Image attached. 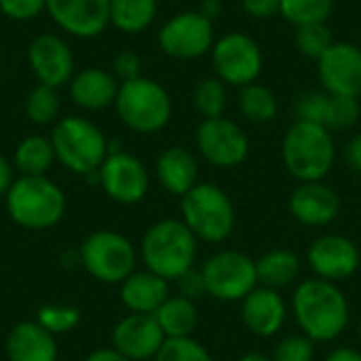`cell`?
<instances>
[{"label":"cell","instance_id":"obj_33","mask_svg":"<svg viewBox=\"0 0 361 361\" xmlns=\"http://www.w3.org/2000/svg\"><path fill=\"white\" fill-rule=\"evenodd\" d=\"M330 95V93H328ZM361 116L360 97L330 95L324 116V127L328 131H349L357 125Z\"/></svg>","mask_w":361,"mask_h":361},{"label":"cell","instance_id":"obj_28","mask_svg":"<svg viewBox=\"0 0 361 361\" xmlns=\"http://www.w3.org/2000/svg\"><path fill=\"white\" fill-rule=\"evenodd\" d=\"M159 0H110V25L123 34H140L150 27Z\"/></svg>","mask_w":361,"mask_h":361},{"label":"cell","instance_id":"obj_31","mask_svg":"<svg viewBox=\"0 0 361 361\" xmlns=\"http://www.w3.org/2000/svg\"><path fill=\"white\" fill-rule=\"evenodd\" d=\"M226 85L218 78V76H207L201 78L192 91V104L197 108V112L203 118H216V116H224L226 110Z\"/></svg>","mask_w":361,"mask_h":361},{"label":"cell","instance_id":"obj_20","mask_svg":"<svg viewBox=\"0 0 361 361\" xmlns=\"http://www.w3.org/2000/svg\"><path fill=\"white\" fill-rule=\"evenodd\" d=\"M288 319V302L277 290L258 286L241 300V322L256 338L277 336Z\"/></svg>","mask_w":361,"mask_h":361},{"label":"cell","instance_id":"obj_36","mask_svg":"<svg viewBox=\"0 0 361 361\" xmlns=\"http://www.w3.org/2000/svg\"><path fill=\"white\" fill-rule=\"evenodd\" d=\"M152 361H214V355L192 336L167 338Z\"/></svg>","mask_w":361,"mask_h":361},{"label":"cell","instance_id":"obj_15","mask_svg":"<svg viewBox=\"0 0 361 361\" xmlns=\"http://www.w3.org/2000/svg\"><path fill=\"white\" fill-rule=\"evenodd\" d=\"M27 66L38 85L61 89L74 76L72 47L59 34H40L27 47Z\"/></svg>","mask_w":361,"mask_h":361},{"label":"cell","instance_id":"obj_19","mask_svg":"<svg viewBox=\"0 0 361 361\" xmlns=\"http://www.w3.org/2000/svg\"><path fill=\"white\" fill-rule=\"evenodd\" d=\"M341 205L343 203L338 192L324 180L298 184L288 199L290 216L298 224L309 228H322L332 224L341 214Z\"/></svg>","mask_w":361,"mask_h":361},{"label":"cell","instance_id":"obj_48","mask_svg":"<svg viewBox=\"0 0 361 361\" xmlns=\"http://www.w3.org/2000/svg\"><path fill=\"white\" fill-rule=\"evenodd\" d=\"M237 361H273L269 355H262V353H256V351H250V353H243L241 357H237Z\"/></svg>","mask_w":361,"mask_h":361},{"label":"cell","instance_id":"obj_25","mask_svg":"<svg viewBox=\"0 0 361 361\" xmlns=\"http://www.w3.org/2000/svg\"><path fill=\"white\" fill-rule=\"evenodd\" d=\"M256 273H258V286L279 292L298 281L300 258L292 250L275 247L264 252L260 258H256Z\"/></svg>","mask_w":361,"mask_h":361},{"label":"cell","instance_id":"obj_24","mask_svg":"<svg viewBox=\"0 0 361 361\" xmlns=\"http://www.w3.org/2000/svg\"><path fill=\"white\" fill-rule=\"evenodd\" d=\"M118 296L129 313L154 315L159 307L171 296V292H169V281L144 269L131 273L121 283Z\"/></svg>","mask_w":361,"mask_h":361},{"label":"cell","instance_id":"obj_50","mask_svg":"<svg viewBox=\"0 0 361 361\" xmlns=\"http://www.w3.org/2000/svg\"><path fill=\"white\" fill-rule=\"evenodd\" d=\"M360 49H361V44H360Z\"/></svg>","mask_w":361,"mask_h":361},{"label":"cell","instance_id":"obj_8","mask_svg":"<svg viewBox=\"0 0 361 361\" xmlns=\"http://www.w3.org/2000/svg\"><path fill=\"white\" fill-rule=\"evenodd\" d=\"M80 267L99 283L121 286L137 269L140 252L129 237L116 231H95L78 247Z\"/></svg>","mask_w":361,"mask_h":361},{"label":"cell","instance_id":"obj_41","mask_svg":"<svg viewBox=\"0 0 361 361\" xmlns=\"http://www.w3.org/2000/svg\"><path fill=\"white\" fill-rule=\"evenodd\" d=\"M176 283H178V294L188 298V300L197 302L199 298L207 296V288H205V279H203L201 269H190Z\"/></svg>","mask_w":361,"mask_h":361},{"label":"cell","instance_id":"obj_9","mask_svg":"<svg viewBox=\"0 0 361 361\" xmlns=\"http://www.w3.org/2000/svg\"><path fill=\"white\" fill-rule=\"evenodd\" d=\"M207 296L220 302H241L258 288L256 258L239 250H218L199 267Z\"/></svg>","mask_w":361,"mask_h":361},{"label":"cell","instance_id":"obj_26","mask_svg":"<svg viewBox=\"0 0 361 361\" xmlns=\"http://www.w3.org/2000/svg\"><path fill=\"white\" fill-rule=\"evenodd\" d=\"M159 328L163 330L165 338H188L195 334L199 326V311L197 302L188 300L180 294H171L154 313Z\"/></svg>","mask_w":361,"mask_h":361},{"label":"cell","instance_id":"obj_2","mask_svg":"<svg viewBox=\"0 0 361 361\" xmlns=\"http://www.w3.org/2000/svg\"><path fill=\"white\" fill-rule=\"evenodd\" d=\"M137 252L146 271L171 283L195 269L199 241L180 218H163L146 228Z\"/></svg>","mask_w":361,"mask_h":361},{"label":"cell","instance_id":"obj_7","mask_svg":"<svg viewBox=\"0 0 361 361\" xmlns=\"http://www.w3.org/2000/svg\"><path fill=\"white\" fill-rule=\"evenodd\" d=\"M114 110L127 129L135 133H157L171 121L173 104L161 82L140 76L121 82Z\"/></svg>","mask_w":361,"mask_h":361},{"label":"cell","instance_id":"obj_47","mask_svg":"<svg viewBox=\"0 0 361 361\" xmlns=\"http://www.w3.org/2000/svg\"><path fill=\"white\" fill-rule=\"evenodd\" d=\"M199 13L214 21L222 13V0H203L201 6H199Z\"/></svg>","mask_w":361,"mask_h":361},{"label":"cell","instance_id":"obj_32","mask_svg":"<svg viewBox=\"0 0 361 361\" xmlns=\"http://www.w3.org/2000/svg\"><path fill=\"white\" fill-rule=\"evenodd\" d=\"M334 0H281L279 15L292 25L326 23L332 15Z\"/></svg>","mask_w":361,"mask_h":361},{"label":"cell","instance_id":"obj_5","mask_svg":"<svg viewBox=\"0 0 361 361\" xmlns=\"http://www.w3.org/2000/svg\"><path fill=\"white\" fill-rule=\"evenodd\" d=\"M49 137L57 163L82 178L97 173L108 157L110 140L93 121L85 116H61L53 125Z\"/></svg>","mask_w":361,"mask_h":361},{"label":"cell","instance_id":"obj_44","mask_svg":"<svg viewBox=\"0 0 361 361\" xmlns=\"http://www.w3.org/2000/svg\"><path fill=\"white\" fill-rule=\"evenodd\" d=\"M15 182V167L13 161H8L4 154H0V197L4 199V195L8 192V188Z\"/></svg>","mask_w":361,"mask_h":361},{"label":"cell","instance_id":"obj_29","mask_svg":"<svg viewBox=\"0 0 361 361\" xmlns=\"http://www.w3.org/2000/svg\"><path fill=\"white\" fill-rule=\"evenodd\" d=\"M237 106L239 112L243 114L245 121L250 123H271L277 116V97L275 93L260 85V82H252L239 89L237 95Z\"/></svg>","mask_w":361,"mask_h":361},{"label":"cell","instance_id":"obj_34","mask_svg":"<svg viewBox=\"0 0 361 361\" xmlns=\"http://www.w3.org/2000/svg\"><path fill=\"white\" fill-rule=\"evenodd\" d=\"M82 313L72 305H42L36 313V322L53 336L68 334L78 328Z\"/></svg>","mask_w":361,"mask_h":361},{"label":"cell","instance_id":"obj_46","mask_svg":"<svg viewBox=\"0 0 361 361\" xmlns=\"http://www.w3.org/2000/svg\"><path fill=\"white\" fill-rule=\"evenodd\" d=\"M324 361H361V351L353 347H336L324 357Z\"/></svg>","mask_w":361,"mask_h":361},{"label":"cell","instance_id":"obj_11","mask_svg":"<svg viewBox=\"0 0 361 361\" xmlns=\"http://www.w3.org/2000/svg\"><path fill=\"white\" fill-rule=\"evenodd\" d=\"M157 40L159 49L171 59H199L212 53L216 42L214 21L203 17L199 11H182L161 25Z\"/></svg>","mask_w":361,"mask_h":361},{"label":"cell","instance_id":"obj_43","mask_svg":"<svg viewBox=\"0 0 361 361\" xmlns=\"http://www.w3.org/2000/svg\"><path fill=\"white\" fill-rule=\"evenodd\" d=\"M345 161H347V165L353 171L361 173V133L353 135L347 142V146H345Z\"/></svg>","mask_w":361,"mask_h":361},{"label":"cell","instance_id":"obj_6","mask_svg":"<svg viewBox=\"0 0 361 361\" xmlns=\"http://www.w3.org/2000/svg\"><path fill=\"white\" fill-rule=\"evenodd\" d=\"M182 222L190 228L199 243H224L237 224V212L218 184L199 182L180 201Z\"/></svg>","mask_w":361,"mask_h":361},{"label":"cell","instance_id":"obj_45","mask_svg":"<svg viewBox=\"0 0 361 361\" xmlns=\"http://www.w3.org/2000/svg\"><path fill=\"white\" fill-rule=\"evenodd\" d=\"M85 361H131L127 360L125 355H121L114 347H99V349H95V351H91Z\"/></svg>","mask_w":361,"mask_h":361},{"label":"cell","instance_id":"obj_39","mask_svg":"<svg viewBox=\"0 0 361 361\" xmlns=\"http://www.w3.org/2000/svg\"><path fill=\"white\" fill-rule=\"evenodd\" d=\"M47 11V0H0V13L13 21H30Z\"/></svg>","mask_w":361,"mask_h":361},{"label":"cell","instance_id":"obj_49","mask_svg":"<svg viewBox=\"0 0 361 361\" xmlns=\"http://www.w3.org/2000/svg\"><path fill=\"white\" fill-rule=\"evenodd\" d=\"M357 336H360V343H361V317H360V324H357Z\"/></svg>","mask_w":361,"mask_h":361},{"label":"cell","instance_id":"obj_23","mask_svg":"<svg viewBox=\"0 0 361 361\" xmlns=\"http://www.w3.org/2000/svg\"><path fill=\"white\" fill-rule=\"evenodd\" d=\"M154 176L163 190L182 199L188 190H192L199 184L197 157L184 146H169L157 157Z\"/></svg>","mask_w":361,"mask_h":361},{"label":"cell","instance_id":"obj_21","mask_svg":"<svg viewBox=\"0 0 361 361\" xmlns=\"http://www.w3.org/2000/svg\"><path fill=\"white\" fill-rule=\"evenodd\" d=\"M118 87L121 80L112 72L104 68H85L72 76L68 91H70V99L78 108L87 112H99L114 106Z\"/></svg>","mask_w":361,"mask_h":361},{"label":"cell","instance_id":"obj_40","mask_svg":"<svg viewBox=\"0 0 361 361\" xmlns=\"http://www.w3.org/2000/svg\"><path fill=\"white\" fill-rule=\"evenodd\" d=\"M112 74L121 82L140 78L142 76V59H140V55L133 53V51H121L112 61Z\"/></svg>","mask_w":361,"mask_h":361},{"label":"cell","instance_id":"obj_4","mask_svg":"<svg viewBox=\"0 0 361 361\" xmlns=\"http://www.w3.org/2000/svg\"><path fill=\"white\" fill-rule=\"evenodd\" d=\"M286 171L302 182H322L334 167L336 146L332 131L317 123L294 121L281 142Z\"/></svg>","mask_w":361,"mask_h":361},{"label":"cell","instance_id":"obj_12","mask_svg":"<svg viewBox=\"0 0 361 361\" xmlns=\"http://www.w3.org/2000/svg\"><path fill=\"white\" fill-rule=\"evenodd\" d=\"M199 154L214 167H239L250 154V137L243 127L226 116L203 118L197 127Z\"/></svg>","mask_w":361,"mask_h":361},{"label":"cell","instance_id":"obj_14","mask_svg":"<svg viewBox=\"0 0 361 361\" xmlns=\"http://www.w3.org/2000/svg\"><path fill=\"white\" fill-rule=\"evenodd\" d=\"M307 262L317 279L341 283L351 279L361 267V252L351 237L328 233L317 237L309 252Z\"/></svg>","mask_w":361,"mask_h":361},{"label":"cell","instance_id":"obj_30","mask_svg":"<svg viewBox=\"0 0 361 361\" xmlns=\"http://www.w3.org/2000/svg\"><path fill=\"white\" fill-rule=\"evenodd\" d=\"M25 116L34 123V125H55L59 121V112H61V97L59 91L47 85H36L23 104Z\"/></svg>","mask_w":361,"mask_h":361},{"label":"cell","instance_id":"obj_38","mask_svg":"<svg viewBox=\"0 0 361 361\" xmlns=\"http://www.w3.org/2000/svg\"><path fill=\"white\" fill-rule=\"evenodd\" d=\"M328 93L322 91H302L294 99V121H305V123H317L324 125L326 116V106H328Z\"/></svg>","mask_w":361,"mask_h":361},{"label":"cell","instance_id":"obj_27","mask_svg":"<svg viewBox=\"0 0 361 361\" xmlns=\"http://www.w3.org/2000/svg\"><path fill=\"white\" fill-rule=\"evenodd\" d=\"M55 161L51 137L38 133L23 137L13 152V167L19 176H47Z\"/></svg>","mask_w":361,"mask_h":361},{"label":"cell","instance_id":"obj_1","mask_svg":"<svg viewBox=\"0 0 361 361\" xmlns=\"http://www.w3.org/2000/svg\"><path fill=\"white\" fill-rule=\"evenodd\" d=\"M292 313L300 332L315 345L341 338L351 319L349 300L338 283L317 277L305 279L294 288Z\"/></svg>","mask_w":361,"mask_h":361},{"label":"cell","instance_id":"obj_37","mask_svg":"<svg viewBox=\"0 0 361 361\" xmlns=\"http://www.w3.org/2000/svg\"><path fill=\"white\" fill-rule=\"evenodd\" d=\"M271 360L273 361H313L315 360V343L305 336L302 332L300 334H290V336H283L273 353H271Z\"/></svg>","mask_w":361,"mask_h":361},{"label":"cell","instance_id":"obj_17","mask_svg":"<svg viewBox=\"0 0 361 361\" xmlns=\"http://www.w3.org/2000/svg\"><path fill=\"white\" fill-rule=\"evenodd\" d=\"M47 13L74 38H95L110 25V0H47Z\"/></svg>","mask_w":361,"mask_h":361},{"label":"cell","instance_id":"obj_16","mask_svg":"<svg viewBox=\"0 0 361 361\" xmlns=\"http://www.w3.org/2000/svg\"><path fill=\"white\" fill-rule=\"evenodd\" d=\"M322 89L330 95H361V49L353 42H334L317 61Z\"/></svg>","mask_w":361,"mask_h":361},{"label":"cell","instance_id":"obj_10","mask_svg":"<svg viewBox=\"0 0 361 361\" xmlns=\"http://www.w3.org/2000/svg\"><path fill=\"white\" fill-rule=\"evenodd\" d=\"M212 66L224 85L241 89L256 82L262 72L264 57L260 44L252 36L243 32H228L214 42Z\"/></svg>","mask_w":361,"mask_h":361},{"label":"cell","instance_id":"obj_13","mask_svg":"<svg viewBox=\"0 0 361 361\" xmlns=\"http://www.w3.org/2000/svg\"><path fill=\"white\" fill-rule=\"evenodd\" d=\"M97 173L106 197L121 205H135L144 201L150 190V173L146 165L125 150L108 152Z\"/></svg>","mask_w":361,"mask_h":361},{"label":"cell","instance_id":"obj_35","mask_svg":"<svg viewBox=\"0 0 361 361\" xmlns=\"http://www.w3.org/2000/svg\"><path fill=\"white\" fill-rule=\"evenodd\" d=\"M294 42H296V49H298L305 57L319 61V59L324 57V53H326L336 40H334V36H332V30H330L326 23H309V25L296 27Z\"/></svg>","mask_w":361,"mask_h":361},{"label":"cell","instance_id":"obj_42","mask_svg":"<svg viewBox=\"0 0 361 361\" xmlns=\"http://www.w3.org/2000/svg\"><path fill=\"white\" fill-rule=\"evenodd\" d=\"M243 11L254 19H271L279 15L281 0H241Z\"/></svg>","mask_w":361,"mask_h":361},{"label":"cell","instance_id":"obj_18","mask_svg":"<svg viewBox=\"0 0 361 361\" xmlns=\"http://www.w3.org/2000/svg\"><path fill=\"white\" fill-rule=\"evenodd\" d=\"M165 341L154 315L142 313H127L116 322L110 334L112 347L131 361H152Z\"/></svg>","mask_w":361,"mask_h":361},{"label":"cell","instance_id":"obj_3","mask_svg":"<svg viewBox=\"0 0 361 361\" xmlns=\"http://www.w3.org/2000/svg\"><path fill=\"white\" fill-rule=\"evenodd\" d=\"M8 218L25 231H49L66 216V192L47 176H17L4 195Z\"/></svg>","mask_w":361,"mask_h":361},{"label":"cell","instance_id":"obj_22","mask_svg":"<svg viewBox=\"0 0 361 361\" xmlns=\"http://www.w3.org/2000/svg\"><path fill=\"white\" fill-rule=\"evenodd\" d=\"M4 353L8 361H57V336L47 332L36 319L19 322L6 334Z\"/></svg>","mask_w":361,"mask_h":361}]
</instances>
